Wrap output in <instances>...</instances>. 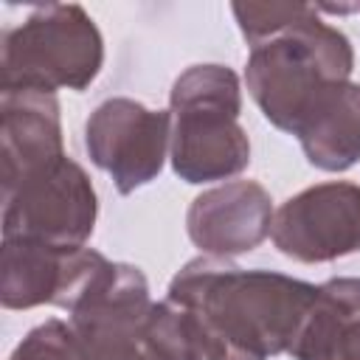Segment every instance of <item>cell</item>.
Masks as SVG:
<instances>
[{
	"mask_svg": "<svg viewBox=\"0 0 360 360\" xmlns=\"http://www.w3.org/2000/svg\"><path fill=\"white\" fill-rule=\"evenodd\" d=\"M273 245L304 264L335 262L360 250V186L329 180L309 186L278 205Z\"/></svg>",
	"mask_w": 360,
	"mask_h": 360,
	"instance_id": "ba28073f",
	"label": "cell"
},
{
	"mask_svg": "<svg viewBox=\"0 0 360 360\" xmlns=\"http://www.w3.org/2000/svg\"><path fill=\"white\" fill-rule=\"evenodd\" d=\"M98 200L87 172L62 158L3 191V239L51 248H84L96 228Z\"/></svg>",
	"mask_w": 360,
	"mask_h": 360,
	"instance_id": "8992f818",
	"label": "cell"
},
{
	"mask_svg": "<svg viewBox=\"0 0 360 360\" xmlns=\"http://www.w3.org/2000/svg\"><path fill=\"white\" fill-rule=\"evenodd\" d=\"M335 360H360V318H354V321L343 329Z\"/></svg>",
	"mask_w": 360,
	"mask_h": 360,
	"instance_id": "9a60e30c",
	"label": "cell"
},
{
	"mask_svg": "<svg viewBox=\"0 0 360 360\" xmlns=\"http://www.w3.org/2000/svg\"><path fill=\"white\" fill-rule=\"evenodd\" d=\"M169 138V112L149 110L127 96L101 101L84 124V146L90 160L112 177L121 194H132L160 174Z\"/></svg>",
	"mask_w": 360,
	"mask_h": 360,
	"instance_id": "52a82bcc",
	"label": "cell"
},
{
	"mask_svg": "<svg viewBox=\"0 0 360 360\" xmlns=\"http://www.w3.org/2000/svg\"><path fill=\"white\" fill-rule=\"evenodd\" d=\"M8 360H84L82 343L70 326V321L51 318L34 326L11 352Z\"/></svg>",
	"mask_w": 360,
	"mask_h": 360,
	"instance_id": "5bb4252c",
	"label": "cell"
},
{
	"mask_svg": "<svg viewBox=\"0 0 360 360\" xmlns=\"http://www.w3.org/2000/svg\"><path fill=\"white\" fill-rule=\"evenodd\" d=\"M242 87L228 65H191L169 93V158L186 183L228 180L248 169L250 141L239 124Z\"/></svg>",
	"mask_w": 360,
	"mask_h": 360,
	"instance_id": "277c9868",
	"label": "cell"
},
{
	"mask_svg": "<svg viewBox=\"0 0 360 360\" xmlns=\"http://www.w3.org/2000/svg\"><path fill=\"white\" fill-rule=\"evenodd\" d=\"M101 65V31L79 3L37 6L0 34V90H84Z\"/></svg>",
	"mask_w": 360,
	"mask_h": 360,
	"instance_id": "5b68a950",
	"label": "cell"
},
{
	"mask_svg": "<svg viewBox=\"0 0 360 360\" xmlns=\"http://www.w3.org/2000/svg\"><path fill=\"white\" fill-rule=\"evenodd\" d=\"M307 160L323 172H346L360 160V84L343 82L301 124L298 135Z\"/></svg>",
	"mask_w": 360,
	"mask_h": 360,
	"instance_id": "7c38bea8",
	"label": "cell"
},
{
	"mask_svg": "<svg viewBox=\"0 0 360 360\" xmlns=\"http://www.w3.org/2000/svg\"><path fill=\"white\" fill-rule=\"evenodd\" d=\"M68 312L84 360H202L183 315L149 298L135 264L101 256Z\"/></svg>",
	"mask_w": 360,
	"mask_h": 360,
	"instance_id": "3957f363",
	"label": "cell"
},
{
	"mask_svg": "<svg viewBox=\"0 0 360 360\" xmlns=\"http://www.w3.org/2000/svg\"><path fill=\"white\" fill-rule=\"evenodd\" d=\"M360 318V278H329L318 287V295L301 323V332L290 349L292 360H335L343 329Z\"/></svg>",
	"mask_w": 360,
	"mask_h": 360,
	"instance_id": "4fadbf2b",
	"label": "cell"
},
{
	"mask_svg": "<svg viewBox=\"0 0 360 360\" xmlns=\"http://www.w3.org/2000/svg\"><path fill=\"white\" fill-rule=\"evenodd\" d=\"M273 228L270 191L256 180H231L197 194L186 214L188 239L205 256H239L259 248Z\"/></svg>",
	"mask_w": 360,
	"mask_h": 360,
	"instance_id": "9c48e42d",
	"label": "cell"
},
{
	"mask_svg": "<svg viewBox=\"0 0 360 360\" xmlns=\"http://www.w3.org/2000/svg\"><path fill=\"white\" fill-rule=\"evenodd\" d=\"M318 287L273 270H242L219 256L183 264L166 301L183 315L202 360L290 354Z\"/></svg>",
	"mask_w": 360,
	"mask_h": 360,
	"instance_id": "6da1fadb",
	"label": "cell"
},
{
	"mask_svg": "<svg viewBox=\"0 0 360 360\" xmlns=\"http://www.w3.org/2000/svg\"><path fill=\"white\" fill-rule=\"evenodd\" d=\"M79 248H51L39 242L3 239L0 250V304L6 309L59 307Z\"/></svg>",
	"mask_w": 360,
	"mask_h": 360,
	"instance_id": "8fae6325",
	"label": "cell"
},
{
	"mask_svg": "<svg viewBox=\"0 0 360 360\" xmlns=\"http://www.w3.org/2000/svg\"><path fill=\"white\" fill-rule=\"evenodd\" d=\"M231 11L250 45L248 93L276 129L298 135L323 96L349 82L354 68L349 37L307 3H233Z\"/></svg>",
	"mask_w": 360,
	"mask_h": 360,
	"instance_id": "7a4b0ae2",
	"label": "cell"
},
{
	"mask_svg": "<svg viewBox=\"0 0 360 360\" xmlns=\"http://www.w3.org/2000/svg\"><path fill=\"white\" fill-rule=\"evenodd\" d=\"M65 158L59 101L53 93L0 90V186L20 180Z\"/></svg>",
	"mask_w": 360,
	"mask_h": 360,
	"instance_id": "30bf717a",
	"label": "cell"
}]
</instances>
